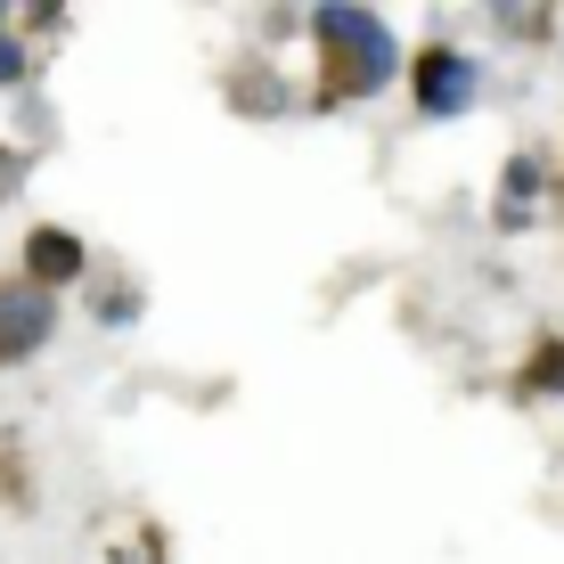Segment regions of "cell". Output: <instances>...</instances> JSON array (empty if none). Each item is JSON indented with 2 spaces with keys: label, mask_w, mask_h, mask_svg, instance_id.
Returning a JSON list of instances; mask_svg holds the SVG:
<instances>
[{
  "label": "cell",
  "mask_w": 564,
  "mask_h": 564,
  "mask_svg": "<svg viewBox=\"0 0 564 564\" xmlns=\"http://www.w3.org/2000/svg\"><path fill=\"white\" fill-rule=\"evenodd\" d=\"M25 74V42H0V83H17Z\"/></svg>",
  "instance_id": "277c9868"
},
{
  "label": "cell",
  "mask_w": 564,
  "mask_h": 564,
  "mask_svg": "<svg viewBox=\"0 0 564 564\" xmlns=\"http://www.w3.org/2000/svg\"><path fill=\"white\" fill-rule=\"evenodd\" d=\"M50 327H57V303L42 295V286H0V360L42 352Z\"/></svg>",
  "instance_id": "6da1fadb"
},
{
  "label": "cell",
  "mask_w": 564,
  "mask_h": 564,
  "mask_svg": "<svg viewBox=\"0 0 564 564\" xmlns=\"http://www.w3.org/2000/svg\"><path fill=\"white\" fill-rule=\"evenodd\" d=\"M417 99H425V115H458L466 99H475V66H466L458 50H434L417 66Z\"/></svg>",
  "instance_id": "7a4b0ae2"
},
{
  "label": "cell",
  "mask_w": 564,
  "mask_h": 564,
  "mask_svg": "<svg viewBox=\"0 0 564 564\" xmlns=\"http://www.w3.org/2000/svg\"><path fill=\"white\" fill-rule=\"evenodd\" d=\"M25 270H33V286L50 295L57 279H74V270H83V246H74L66 229H33V246H25Z\"/></svg>",
  "instance_id": "3957f363"
}]
</instances>
